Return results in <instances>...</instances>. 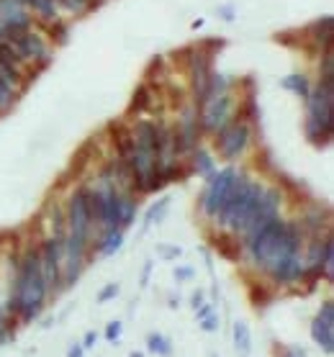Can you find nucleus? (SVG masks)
<instances>
[{"label":"nucleus","instance_id":"obj_9","mask_svg":"<svg viewBox=\"0 0 334 357\" xmlns=\"http://www.w3.org/2000/svg\"><path fill=\"white\" fill-rule=\"evenodd\" d=\"M5 42L13 47V52L18 54V60L21 62H47V57H49V49H47V44H44L42 36H36L31 31H23L18 36H11V39H5Z\"/></svg>","mask_w":334,"mask_h":357},{"label":"nucleus","instance_id":"obj_11","mask_svg":"<svg viewBox=\"0 0 334 357\" xmlns=\"http://www.w3.org/2000/svg\"><path fill=\"white\" fill-rule=\"evenodd\" d=\"M311 336L313 342L322 347L324 355H332L334 352V324H329V321H324V319H313L311 321Z\"/></svg>","mask_w":334,"mask_h":357},{"label":"nucleus","instance_id":"obj_31","mask_svg":"<svg viewBox=\"0 0 334 357\" xmlns=\"http://www.w3.org/2000/svg\"><path fill=\"white\" fill-rule=\"evenodd\" d=\"M83 345H73L70 349H67V357H83Z\"/></svg>","mask_w":334,"mask_h":357},{"label":"nucleus","instance_id":"obj_7","mask_svg":"<svg viewBox=\"0 0 334 357\" xmlns=\"http://www.w3.org/2000/svg\"><path fill=\"white\" fill-rule=\"evenodd\" d=\"M62 257H64L62 239H47V242L42 244L39 260H42V273H44V280H47V288H49V291H60V288H64Z\"/></svg>","mask_w":334,"mask_h":357},{"label":"nucleus","instance_id":"obj_35","mask_svg":"<svg viewBox=\"0 0 334 357\" xmlns=\"http://www.w3.org/2000/svg\"><path fill=\"white\" fill-rule=\"evenodd\" d=\"M129 357H144V355H142V352H131Z\"/></svg>","mask_w":334,"mask_h":357},{"label":"nucleus","instance_id":"obj_15","mask_svg":"<svg viewBox=\"0 0 334 357\" xmlns=\"http://www.w3.org/2000/svg\"><path fill=\"white\" fill-rule=\"evenodd\" d=\"M283 88L296 93L298 98H303V101L311 93V85H309V77H306V75H288V77L283 80Z\"/></svg>","mask_w":334,"mask_h":357},{"label":"nucleus","instance_id":"obj_36","mask_svg":"<svg viewBox=\"0 0 334 357\" xmlns=\"http://www.w3.org/2000/svg\"><path fill=\"white\" fill-rule=\"evenodd\" d=\"M211 357H219V355H211Z\"/></svg>","mask_w":334,"mask_h":357},{"label":"nucleus","instance_id":"obj_20","mask_svg":"<svg viewBox=\"0 0 334 357\" xmlns=\"http://www.w3.org/2000/svg\"><path fill=\"white\" fill-rule=\"evenodd\" d=\"M216 247H219V252L224 257H229V260H237L240 257V244L234 242L231 237H216Z\"/></svg>","mask_w":334,"mask_h":357},{"label":"nucleus","instance_id":"obj_14","mask_svg":"<svg viewBox=\"0 0 334 357\" xmlns=\"http://www.w3.org/2000/svg\"><path fill=\"white\" fill-rule=\"evenodd\" d=\"M234 347L242 357H250L252 352V336H250V326L244 321H237L234 324Z\"/></svg>","mask_w":334,"mask_h":357},{"label":"nucleus","instance_id":"obj_34","mask_svg":"<svg viewBox=\"0 0 334 357\" xmlns=\"http://www.w3.org/2000/svg\"><path fill=\"white\" fill-rule=\"evenodd\" d=\"M5 324V314H3V311H0V326Z\"/></svg>","mask_w":334,"mask_h":357},{"label":"nucleus","instance_id":"obj_33","mask_svg":"<svg viewBox=\"0 0 334 357\" xmlns=\"http://www.w3.org/2000/svg\"><path fill=\"white\" fill-rule=\"evenodd\" d=\"M149 270H152V263L144 265V275H142V285H146V280H149Z\"/></svg>","mask_w":334,"mask_h":357},{"label":"nucleus","instance_id":"obj_4","mask_svg":"<svg viewBox=\"0 0 334 357\" xmlns=\"http://www.w3.org/2000/svg\"><path fill=\"white\" fill-rule=\"evenodd\" d=\"M306 137L313 144H329L334 134V77H322L316 90L306 98Z\"/></svg>","mask_w":334,"mask_h":357},{"label":"nucleus","instance_id":"obj_24","mask_svg":"<svg viewBox=\"0 0 334 357\" xmlns=\"http://www.w3.org/2000/svg\"><path fill=\"white\" fill-rule=\"evenodd\" d=\"M252 301H255V306H265L270 301V295L265 288H252Z\"/></svg>","mask_w":334,"mask_h":357},{"label":"nucleus","instance_id":"obj_21","mask_svg":"<svg viewBox=\"0 0 334 357\" xmlns=\"http://www.w3.org/2000/svg\"><path fill=\"white\" fill-rule=\"evenodd\" d=\"M167 206H170V198H159V200H157L155 206L149 209V213H146L144 229H149V226H152L155 221H159L162 216H165V209H167Z\"/></svg>","mask_w":334,"mask_h":357},{"label":"nucleus","instance_id":"obj_26","mask_svg":"<svg viewBox=\"0 0 334 357\" xmlns=\"http://www.w3.org/2000/svg\"><path fill=\"white\" fill-rule=\"evenodd\" d=\"M201 326H203V332H216L219 329V319L214 314H209L206 319H201Z\"/></svg>","mask_w":334,"mask_h":357},{"label":"nucleus","instance_id":"obj_22","mask_svg":"<svg viewBox=\"0 0 334 357\" xmlns=\"http://www.w3.org/2000/svg\"><path fill=\"white\" fill-rule=\"evenodd\" d=\"M118 295V285L111 283V285H105L103 291L98 293V304H105V301H111V298H116Z\"/></svg>","mask_w":334,"mask_h":357},{"label":"nucleus","instance_id":"obj_18","mask_svg":"<svg viewBox=\"0 0 334 357\" xmlns=\"http://www.w3.org/2000/svg\"><path fill=\"white\" fill-rule=\"evenodd\" d=\"M16 98H18V93H16V88H13L3 75H0V114H5V111H11L13 103H16Z\"/></svg>","mask_w":334,"mask_h":357},{"label":"nucleus","instance_id":"obj_13","mask_svg":"<svg viewBox=\"0 0 334 357\" xmlns=\"http://www.w3.org/2000/svg\"><path fill=\"white\" fill-rule=\"evenodd\" d=\"M155 108V93L149 85H139L134 90V98H131V105H129V114H144V111H152Z\"/></svg>","mask_w":334,"mask_h":357},{"label":"nucleus","instance_id":"obj_32","mask_svg":"<svg viewBox=\"0 0 334 357\" xmlns=\"http://www.w3.org/2000/svg\"><path fill=\"white\" fill-rule=\"evenodd\" d=\"M190 304H193V308H198V306L203 304V293H201V291H196V293H193V301H190Z\"/></svg>","mask_w":334,"mask_h":357},{"label":"nucleus","instance_id":"obj_28","mask_svg":"<svg viewBox=\"0 0 334 357\" xmlns=\"http://www.w3.org/2000/svg\"><path fill=\"white\" fill-rule=\"evenodd\" d=\"M175 278H178V280H190V278H193V267H178V270H175Z\"/></svg>","mask_w":334,"mask_h":357},{"label":"nucleus","instance_id":"obj_17","mask_svg":"<svg viewBox=\"0 0 334 357\" xmlns=\"http://www.w3.org/2000/svg\"><path fill=\"white\" fill-rule=\"evenodd\" d=\"M121 244H124V231L116 229V231H105L103 234V242H101V254L103 257H111V254H116L118 250H121Z\"/></svg>","mask_w":334,"mask_h":357},{"label":"nucleus","instance_id":"obj_5","mask_svg":"<svg viewBox=\"0 0 334 357\" xmlns=\"http://www.w3.org/2000/svg\"><path fill=\"white\" fill-rule=\"evenodd\" d=\"M234 180H237V170L234 168L214 172L209 178V188H206L203 198H201V209H203V213H206L209 219H214L221 211V206L227 203L231 188H234Z\"/></svg>","mask_w":334,"mask_h":357},{"label":"nucleus","instance_id":"obj_29","mask_svg":"<svg viewBox=\"0 0 334 357\" xmlns=\"http://www.w3.org/2000/svg\"><path fill=\"white\" fill-rule=\"evenodd\" d=\"M95 339H98V334H95V332H88V334H85V342H83V349H90V347L95 345Z\"/></svg>","mask_w":334,"mask_h":357},{"label":"nucleus","instance_id":"obj_19","mask_svg":"<svg viewBox=\"0 0 334 357\" xmlns=\"http://www.w3.org/2000/svg\"><path fill=\"white\" fill-rule=\"evenodd\" d=\"M146 347H149V352H157V355H162V357H170V352H172L170 339H165L162 334H149L146 336Z\"/></svg>","mask_w":334,"mask_h":357},{"label":"nucleus","instance_id":"obj_6","mask_svg":"<svg viewBox=\"0 0 334 357\" xmlns=\"http://www.w3.org/2000/svg\"><path fill=\"white\" fill-rule=\"evenodd\" d=\"M250 124L244 118H237V121H229L227 127H221L216 131V147H219V155L224 159H237L247 149L250 144Z\"/></svg>","mask_w":334,"mask_h":357},{"label":"nucleus","instance_id":"obj_27","mask_svg":"<svg viewBox=\"0 0 334 357\" xmlns=\"http://www.w3.org/2000/svg\"><path fill=\"white\" fill-rule=\"evenodd\" d=\"M209 314H214V306L211 304H201L198 308H196V319H198V321L201 319H206Z\"/></svg>","mask_w":334,"mask_h":357},{"label":"nucleus","instance_id":"obj_12","mask_svg":"<svg viewBox=\"0 0 334 357\" xmlns=\"http://www.w3.org/2000/svg\"><path fill=\"white\" fill-rule=\"evenodd\" d=\"M309 34H311V42L319 47V49H329L332 47V36H334V21H332V16H324L322 21H316L309 29Z\"/></svg>","mask_w":334,"mask_h":357},{"label":"nucleus","instance_id":"obj_3","mask_svg":"<svg viewBox=\"0 0 334 357\" xmlns=\"http://www.w3.org/2000/svg\"><path fill=\"white\" fill-rule=\"evenodd\" d=\"M262 193H265V188H262L260 183L250 180L247 175H237L229 198H227V203L221 206V211L214 219H219L221 226L229 229L231 234H247L252 221H255Z\"/></svg>","mask_w":334,"mask_h":357},{"label":"nucleus","instance_id":"obj_10","mask_svg":"<svg viewBox=\"0 0 334 357\" xmlns=\"http://www.w3.org/2000/svg\"><path fill=\"white\" fill-rule=\"evenodd\" d=\"M209 77H211V54L193 52V57H190V85H193V93H196V103H198V108L203 105V98H206Z\"/></svg>","mask_w":334,"mask_h":357},{"label":"nucleus","instance_id":"obj_8","mask_svg":"<svg viewBox=\"0 0 334 357\" xmlns=\"http://www.w3.org/2000/svg\"><path fill=\"white\" fill-rule=\"evenodd\" d=\"M231 105L234 101L229 98V93H221L216 98H209L206 103L201 105V129L209 131V134H216L221 127L229 124V116H231Z\"/></svg>","mask_w":334,"mask_h":357},{"label":"nucleus","instance_id":"obj_2","mask_svg":"<svg viewBox=\"0 0 334 357\" xmlns=\"http://www.w3.org/2000/svg\"><path fill=\"white\" fill-rule=\"evenodd\" d=\"M47 293H49V288H47V280H44L39 252L29 250V252L23 254L21 265H18L8 311L11 314H21L23 321H31V319H36V316L42 314Z\"/></svg>","mask_w":334,"mask_h":357},{"label":"nucleus","instance_id":"obj_16","mask_svg":"<svg viewBox=\"0 0 334 357\" xmlns=\"http://www.w3.org/2000/svg\"><path fill=\"white\" fill-rule=\"evenodd\" d=\"M193 170L201 172L203 178H211V175L216 172V168H214V159H211V155L206 152V149H201V147L193 149Z\"/></svg>","mask_w":334,"mask_h":357},{"label":"nucleus","instance_id":"obj_30","mask_svg":"<svg viewBox=\"0 0 334 357\" xmlns=\"http://www.w3.org/2000/svg\"><path fill=\"white\" fill-rule=\"evenodd\" d=\"M159 250H162V254H165V257H178V254L183 252L180 247H159Z\"/></svg>","mask_w":334,"mask_h":357},{"label":"nucleus","instance_id":"obj_25","mask_svg":"<svg viewBox=\"0 0 334 357\" xmlns=\"http://www.w3.org/2000/svg\"><path fill=\"white\" fill-rule=\"evenodd\" d=\"M319 319H324V321L334 324V304H332V301H324L322 311H319Z\"/></svg>","mask_w":334,"mask_h":357},{"label":"nucleus","instance_id":"obj_1","mask_svg":"<svg viewBox=\"0 0 334 357\" xmlns=\"http://www.w3.org/2000/svg\"><path fill=\"white\" fill-rule=\"evenodd\" d=\"M252 260L260 265L265 273H272L288 260H296L301 252V229L288 221L272 219L257 231L247 234Z\"/></svg>","mask_w":334,"mask_h":357},{"label":"nucleus","instance_id":"obj_23","mask_svg":"<svg viewBox=\"0 0 334 357\" xmlns=\"http://www.w3.org/2000/svg\"><path fill=\"white\" fill-rule=\"evenodd\" d=\"M118 336H121V321H111L105 326V339L108 342H118Z\"/></svg>","mask_w":334,"mask_h":357}]
</instances>
